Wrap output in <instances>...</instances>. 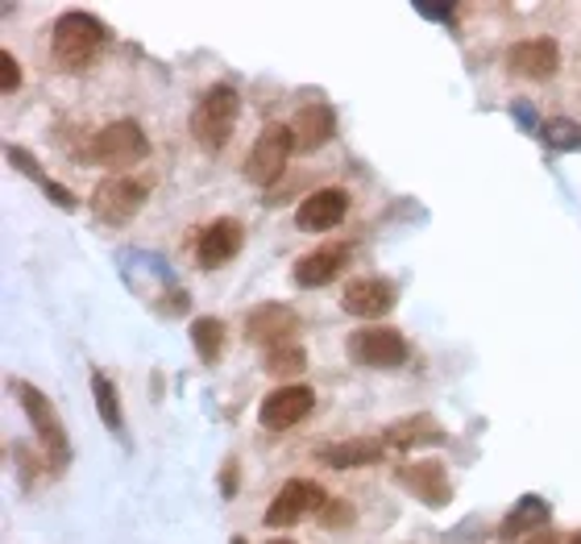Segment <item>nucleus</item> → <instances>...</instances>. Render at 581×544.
I'll return each mask as SVG.
<instances>
[{
  "instance_id": "obj_1",
  "label": "nucleus",
  "mask_w": 581,
  "mask_h": 544,
  "mask_svg": "<svg viewBox=\"0 0 581 544\" xmlns=\"http://www.w3.org/2000/svg\"><path fill=\"white\" fill-rule=\"evenodd\" d=\"M104 42H108L104 21L84 13V9H71L51 30V63L59 71H87L101 59Z\"/></svg>"
},
{
  "instance_id": "obj_2",
  "label": "nucleus",
  "mask_w": 581,
  "mask_h": 544,
  "mask_svg": "<svg viewBox=\"0 0 581 544\" xmlns=\"http://www.w3.org/2000/svg\"><path fill=\"white\" fill-rule=\"evenodd\" d=\"M237 113H241V96L233 84H212L196 101L191 108V121L188 129L196 137V146L204 154H221L229 146V137H233V125H237Z\"/></svg>"
},
{
  "instance_id": "obj_3",
  "label": "nucleus",
  "mask_w": 581,
  "mask_h": 544,
  "mask_svg": "<svg viewBox=\"0 0 581 544\" xmlns=\"http://www.w3.org/2000/svg\"><path fill=\"white\" fill-rule=\"evenodd\" d=\"M13 391H18V404L25 408L30 425H34L38 441H42V453H46L51 474H63V470L71 465V441H67L63 420H59V411H54V404L38 391L34 383H13Z\"/></svg>"
},
{
  "instance_id": "obj_4",
  "label": "nucleus",
  "mask_w": 581,
  "mask_h": 544,
  "mask_svg": "<svg viewBox=\"0 0 581 544\" xmlns=\"http://www.w3.org/2000/svg\"><path fill=\"white\" fill-rule=\"evenodd\" d=\"M150 154V137L137 121H108L101 134L87 142V158L96 167H134Z\"/></svg>"
},
{
  "instance_id": "obj_5",
  "label": "nucleus",
  "mask_w": 581,
  "mask_h": 544,
  "mask_svg": "<svg viewBox=\"0 0 581 544\" xmlns=\"http://www.w3.org/2000/svg\"><path fill=\"white\" fill-rule=\"evenodd\" d=\"M290 150H295L290 125H283V121L266 125L254 146H250V154H245V179L257 184V188H271L274 179L283 175V167H287Z\"/></svg>"
},
{
  "instance_id": "obj_6",
  "label": "nucleus",
  "mask_w": 581,
  "mask_h": 544,
  "mask_svg": "<svg viewBox=\"0 0 581 544\" xmlns=\"http://www.w3.org/2000/svg\"><path fill=\"white\" fill-rule=\"evenodd\" d=\"M345 354L353 357L358 366H370V370H399L408 362L411 345L394 328H358L345 341Z\"/></svg>"
},
{
  "instance_id": "obj_7",
  "label": "nucleus",
  "mask_w": 581,
  "mask_h": 544,
  "mask_svg": "<svg viewBox=\"0 0 581 544\" xmlns=\"http://www.w3.org/2000/svg\"><path fill=\"white\" fill-rule=\"evenodd\" d=\"M328 503H332V499H328V491L320 482H311V478H290V482L278 487L274 503L266 508V527L299 524L304 515H320Z\"/></svg>"
},
{
  "instance_id": "obj_8",
  "label": "nucleus",
  "mask_w": 581,
  "mask_h": 544,
  "mask_svg": "<svg viewBox=\"0 0 581 544\" xmlns=\"http://www.w3.org/2000/svg\"><path fill=\"white\" fill-rule=\"evenodd\" d=\"M141 205H146V184L129 179V175H113V179H104L101 188L92 191V212L104 224L134 221L137 212H141Z\"/></svg>"
},
{
  "instance_id": "obj_9",
  "label": "nucleus",
  "mask_w": 581,
  "mask_h": 544,
  "mask_svg": "<svg viewBox=\"0 0 581 544\" xmlns=\"http://www.w3.org/2000/svg\"><path fill=\"white\" fill-rule=\"evenodd\" d=\"M295 333H299V316H295L287 304H257L254 312L245 316V341H250V345H262L266 354L295 345Z\"/></svg>"
},
{
  "instance_id": "obj_10",
  "label": "nucleus",
  "mask_w": 581,
  "mask_h": 544,
  "mask_svg": "<svg viewBox=\"0 0 581 544\" xmlns=\"http://www.w3.org/2000/svg\"><path fill=\"white\" fill-rule=\"evenodd\" d=\"M311 408H316V391L304 387V383H283L278 391H271L257 408V420L271 432H283V428H295L299 420H308Z\"/></svg>"
},
{
  "instance_id": "obj_11",
  "label": "nucleus",
  "mask_w": 581,
  "mask_h": 544,
  "mask_svg": "<svg viewBox=\"0 0 581 544\" xmlns=\"http://www.w3.org/2000/svg\"><path fill=\"white\" fill-rule=\"evenodd\" d=\"M399 487L411 491L424 508H448L453 503V482H448V470L445 461H408L399 465Z\"/></svg>"
},
{
  "instance_id": "obj_12",
  "label": "nucleus",
  "mask_w": 581,
  "mask_h": 544,
  "mask_svg": "<svg viewBox=\"0 0 581 544\" xmlns=\"http://www.w3.org/2000/svg\"><path fill=\"white\" fill-rule=\"evenodd\" d=\"M399 300V291H394L391 279H382V274H366V279H353L341 295V307L349 316H358V321H378V316H387Z\"/></svg>"
},
{
  "instance_id": "obj_13",
  "label": "nucleus",
  "mask_w": 581,
  "mask_h": 544,
  "mask_svg": "<svg viewBox=\"0 0 581 544\" xmlns=\"http://www.w3.org/2000/svg\"><path fill=\"white\" fill-rule=\"evenodd\" d=\"M507 71L524 80H552L561 71V46L552 38H524L507 51Z\"/></svg>"
},
{
  "instance_id": "obj_14",
  "label": "nucleus",
  "mask_w": 581,
  "mask_h": 544,
  "mask_svg": "<svg viewBox=\"0 0 581 544\" xmlns=\"http://www.w3.org/2000/svg\"><path fill=\"white\" fill-rule=\"evenodd\" d=\"M241 245H245V229H241L237 217H221V221H212L200 233L196 241V258H200V266L204 271H221L224 262H233L241 254Z\"/></svg>"
},
{
  "instance_id": "obj_15",
  "label": "nucleus",
  "mask_w": 581,
  "mask_h": 544,
  "mask_svg": "<svg viewBox=\"0 0 581 544\" xmlns=\"http://www.w3.org/2000/svg\"><path fill=\"white\" fill-rule=\"evenodd\" d=\"M345 212H349V191L320 188L295 208V229H304V233H325V229H337V224L345 221Z\"/></svg>"
},
{
  "instance_id": "obj_16",
  "label": "nucleus",
  "mask_w": 581,
  "mask_h": 544,
  "mask_svg": "<svg viewBox=\"0 0 581 544\" xmlns=\"http://www.w3.org/2000/svg\"><path fill=\"white\" fill-rule=\"evenodd\" d=\"M382 441H387V449H403V453H411V449H424V444H445L448 432L441 428L436 416H424V411H420V416H403V420L387 425Z\"/></svg>"
},
{
  "instance_id": "obj_17",
  "label": "nucleus",
  "mask_w": 581,
  "mask_h": 544,
  "mask_svg": "<svg viewBox=\"0 0 581 544\" xmlns=\"http://www.w3.org/2000/svg\"><path fill=\"white\" fill-rule=\"evenodd\" d=\"M290 134H295V150H320L325 142H332L337 134V113L328 108V104H304L295 121H290Z\"/></svg>"
},
{
  "instance_id": "obj_18",
  "label": "nucleus",
  "mask_w": 581,
  "mask_h": 544,
  "mask_svg": "<svg viewBox=\"0 0 581 544\" xmlns=\"http://www.w3.org/2000/svg\"><path fill=\"white\" fill-rule=\"evenodd\" d=\"M345 262H349V245H341V241L337 245H320V250H311V254L295 262V283L299 287H325L345 271Z\"/></svg>"
},
{
  "instance_id": "obj_19",
  "label": "nucleus",
  "mask_w": 581,
  "mask_h": 544,
  "mask_svg": "<svg viewBox=\"0 0 581 544\" xmlns=\"http://www.w3.org/2000/svg\"><path fill=\"white\" fill-rule=\"evenodd\" d=\"M387 458V441L382 437H349V441L325 444L320 449V461L332 465V470H353V465H374V461Z\"/></svg>"
},
{
  "instance_id": "obj_20",
  "label": "nucleus",
  "mask_w": 581,
  "mask_h": 544,
  "mask_svg": "<svg viewBox=\"0 0 581 544\" xmlns=\"http://www.w3.org/2000/svg\"><path fill=\"white\" fill-rule=\"evenodd\" d=\"M545 527H548V503L540 499V494H524V499L507 511V520H503V527H498V536L511 544V541H519L524 532L536 536V532H545Z\"/></svg>"
},
{
  "instance_id": "obj_21",
  "label": "nucleus",
  "mask_w": 581,
  "mask_h": 544,
  "mask_svg": "<svg viewBox=\"0 0 581 544\" xmlns=\"http://www.w3.org/2000/svg\"><path fill=\"white\" fill-rule=\"evenodd\" d=\"M92 395H96V408H101V420L104 428L113 432V437H120L125 432V420H120V395H117V383L108 375H92Z\"/></svg>"
},
{
  "instance_id": "obj_22",
  "label": "nucleus",
  "mask_w": 581,
  "mask_h": 544,
  "mask_svg": "<svg viewBox=\"0 0 581 544\" xmlns=\"http://www.w3.org/2000/svg\"><path fill=\"white\" fill-rule=\"evenodd\" d=\"M191 345H196L200 362H216L224 349V324L216 321V316H200V321H191Z\"/></svg>"
},
{
  "instance_id": "obj_23",
  "label": "nucleus",
  "mask_w": 581,
  "mask_h": 544,
  "mask_svg": "<svg viewBox=\"0 0 581 544\" xmlns=\"http://www.w3.org/2000/svg\"><path fill=\"white\" fill-rule=\"evenodd\" d=\"M308 370V354L299 349V345H287V349H274L271 357H266V375L274 378H295Z\"/></svg>"
},
{
  "instance_id": "obj_24",
  "label": "nucleus",
  "mask_w": 581,
  "mask_h": 544,
  "mask_svg": "<svg viewBox=\"0 0 581 544\" xmlns=\"http://www.w3.org/2000/svg\"><path fill=\"white\" fill-rule=\"evenodd\" d=\"M545 142L557 146V150H581V125L569 117H557V121H545Z\"/></svg>"
},
{
  "instance_id": "obj_25",
  "label": "nucleus",
  "mask_w": 581,
  "mask_h": 544,
  "mask_svg": "<svg viewBox=\"0 0 581 544\" xmlns=\"http://www.w3.org/2000/svg\"><path fill=\"white\" fill-rule=\"evenodd\" d=\"M4 158H9V163H13L18 170H25V175L34 179L38 188H46V184H51V179L42 175V167H38V158H34L30 150H21V146H4Z\"/></svg>"
},
{
  "instance_id": "obj_26",
  "label": "nucleus",
  "mask_w": 581,
  "mask_h": 544,
  "mask_svg": "<svg viewBox=\"0 0 581 544\" xmlns=\"http://www.w3.org/2000/svg\"><path fill=\"white\" fill-rule=\"evenodd\" d=\"M21 87V67H18V59L9 51H0V92L9 96V92H18Z\"/></svg>"
},
{
  "instance_id": "obj_27",
  "label": "nucleus",
  "mask_w": 581,
  "mask_h": 544,
  "mask_svg": "<svg viewBox=\"0 0 581 544\" xmlns=\"http://www.w3.org/2000/svg\"><path fill=\"white\" fill-rule=\"evenodd\" d=\"M316 520H320V527H332V532H341V527L353 520V508H349V503H328V508L320 511Z\"/></svg>"
},
{
  "instance_id": "obj_28",
  "label": "nucleus",
  "mask_w": 581,
  "mask_h": 544,
  "mask_svg": "<svg viewBox=\"0 0 581 544\" xmlns=\"http://www.w3.org/2000/svg\"><path fill=\"white\" fill-rule=\"evenodd\" d=\"M415 13L432 21H453V4H415Z\"/></svg>"
},
{
  "instance_id": "obj_29",
  "label": "nucleus",
  "mask_w": 581,
  "mask_h": 544,
  "mask_svg": "<svg viewBox=\"0 0 581 544\" xmlns=\"http://www.w3.org/2000/svg\"><path fill=\"white\" fill-rule=\"evenodd\" d=\"M221 491L224 499H237V461H229L221 470Z\"/></svg>"
},
{
  "instance_id": "obj_30",
  "label": "nucleus",
  "mask_w": 581,
  "mask_h": 544,
  "mask_svg": "<svg viewBox=\"0 0 581 544\" xmlns=\"http://www.w3.org/2000/svg\"><path fill=\"white\" fill-rule=\"evenodd\" d=\"M515 121H524V125H536V113H531V104H511Z\"/></svg>"
},
{
  "instance_id": "obj_31",
  "label": "nucleus",
  "mask_w": 581,
  "mask_h": 544,
  "mask_svg": "<svg viewBox=\"0 0 581 544\" xmlns=\"http://www.w3.org/2000/svg\"><path fill=\"white\" fill-rule=\"evenodd\" d=\"M524 544H561V541H557V532H552V527H545V532H536V536H528Z\"/></svg>"
},
{
  "instance_id": "obj_32",
  "label": "nucleus",
  "mask_w": 581,
  "mask_h": 544,
  "mask_svg": "<svg viewBox=\"0 0 581 544\" xmlns=\"http://www.w3.org/2000/svg\"><path fill=\"white\" fill-rule=\"evenodd\" d=\"M266 544H295V541H283V536H278V541H266Z\"/></svg>"
},
{
  "instance_id": "obj_33",
  "label": "nucleus",
  "mask_w": 581,
  "mask_h": 544,
  "mask_svg": "<svg viewBox=\"0 0 581 544\" xmlns=\"http://www.w3.org/2000/svg\"><path fill=\"white\" fill-rule=\"evenodd\" d=\"M569 544H581V532H578V536H573V541H569Z\"/></svg>"
},
{
  "instance_id": "obj_34",
  "label": "nucleus",
  "mask_w": 581,
  "mask_h": 544,
  "mask_svg": "<svg viewBox=\"0 0 581 544\" xmlns=\"http://www.w3.org/2000/svg\"><path fill=\"white\" fill-rule=\"evenodd\" d=\"M233 544H245V541H241V536H237V541H233Z\"/></svg>"
}]
</instances>
